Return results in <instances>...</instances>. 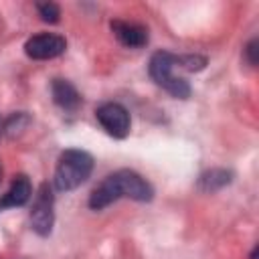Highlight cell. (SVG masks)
<instances>
[{
  "label": "cell",
  "instance_id": "6da1fadb",
  "mask_svg": "<svg viewBox=\"0 0 259 259\" xmlns=\"http://www.w3.org/2000/svg\"><path fill=\"white\" fill-rule=\"evenodd\" d=\"M119 198H132L138 202H150L154 198L152 184L142 178L134 170H117L109 176H105L91 192L89 206L93 210H101L109 204H113Z\"/></svg>",
  "mask_w": 259,
  "mask_h": 259
},
{
  "label": "cell",
  "instance_id": "7a4b0ae2",
  "mask_svg": "<svg viewBox=\"0 0 259 259\" xmlns=\"http://www.w3.org/2000/svg\"><path fill=\"white\" fill-rule=\"evenodd\" d=\"M93 172V158L91 154H87L85 150H65L59 156L57 168H55V188L61 192H69L79 188L89 174Z\"/></svg>",
  "mask_w": 259,
  "mask_h": 259
},
{
  "label": "cell",
  "instance_id": "3957f363",
  "mask_svg": "<svg viewBox=\"0 0 259 259\" xmlns=\"http://www.w3.org/2000/svg\"><path fill=\"white\" fill-rule=\"evenodd\" d=\"M178 67V55L170 51H158L150 59V77L156 85L166 89L176 99H188L190 97V85L186 79L174 75V69Z\"/></svg>",
  "mask_w": 259,
  "mask_h": 259
},
{
  "label": "cell",
  "instance_id": "277c9868",
  "mask_svg": "<svg viewBox=\"0 0 259 259\" xmlns=\"http://www.w3.org/2000/svg\"><path fill=\"white\" fill-rule=\"evenodd\" d=\"M55 196L49 186V182H42L34 194L32 206H30V229L38 237H49L55 223Z\"/></svg>",
  "mask_w": 259,
  "mask_h": 259
},
{
  "label": "cell",
  "instance_id": "5b68a950",
  "mask_svg": "<svg viewBox=\"0 0 259 259\" xmlns=\"http://www.w3.org/2000/svg\"><path fill=\"white\" fill-rule=\"evenodd\" d=\"M97 115V121L101 123V127L113 136V138H125L130 134V125H132V119H130V113L127 109L121 105V103H115V101H107L103 105L97 107L95 111Z\"/></svg>",
  "mask_w": 259,
  "mask_h": 259
},
{
  "label": "cell",
  "instance_id": "8992f818",
  "mask_svg": "<svg viewBox=\"0 0 259 259\" xmlns=\"http://www.w3.org/2000/svg\"><path fill=\"white\" fill-rule=\"evenodd\" d=\"M67 49V40L61 34H53V32H40L30 36L24 42V53L26 57L34 59V61H49L55 59L59 55H63Z\"/></svg>",
  "mask_w": 259,
  "mask_h": 259
},
{
  "label": "cell",
  "instance_id": "52a82bcc",
  "mask_svg": "<svg viewBox=\"0 0 259 259\" xmlns=\"http://www.w3.org/2000/svg\"><path fill=\"white\" fill-rule=\"evenodd\" d=\"M109 28L113 36L127 49H142L148 45V28L138 24V22H127V20H111Z\"/></svg>",
  "mask_w": 259,
  "mask_h": 259
},
{
  "label": "cell",
  "instance_id": "ba28073f",
  "mask_svg": "<svg viewBox=\"0 0 259 259\" xmlns=\"http://www.w3.org/2000/svg\"><path fill=\"white\" fill-rule=\"evenodd\" d=\"M51 95H53V101L63 109V111H77L81 107V95L79 91L75 89V85L67 79H53L51 83Z\"/></svg>",
  "mask_w": 259,
  "mask_h": 259
},
{
  "label": "cell",
  "instance_id": "9c48e42d",
  "mask_svg": "<svg viewBox=\"0 0 259 259\" xmlns=\"http://www.w3.org/2000/svg\"><path fill=\"white\" fill-rule=\"evenodd\" d=\"M32 196V184L24 174H18L12 178L10 188L2 194L0 198V208H12V206H22L30 200Z\"/></svg>",
  "mask_w": 259,
  "mask_h": 259
},
{
  "label": "cell",
  "instance_id": "30bf717a",
  "mask_svg": "<svg viewBox=\"0 0 259 259\" xmlns=\"http://www.w3.org/2000/svg\"><path fill=\"white\" fill-rule=\"evenodd\" d=\"M233 180V172L225 170V168H210L206 172H202L198 176V188L202 192H217L221 188H225L227 184H231Z\"/></svg>",
  "mask_w": 259,
  "mask_h": 259
},
{
  "label": "cell",
  "instance_id": "8fae6325",
  "mask_svg": "<svg viewBox=\"0 0 259 259\" xmlns=\"http://www.w3.org/2000/svg\"><path fill=\"white\" fill-rule=\"evenodd\" d=\"M36 10H38V16L45 22H49V24H55L61 18V8L55 2H38L36 4Z\"/></svg>",
  "mask_w": 259,
  "mask_h": 259
},
{
  "label": "cell",
  "instance_id": "7c38bea8",
  "mask_svg": "<svg viewBox=\"0 0 259 259\" xmlns=\"http://www.w3.org/2000/svg\"><path fill=\"white\" fill-rule=\"evenodd\" d=\"M178 67L194 73V71H202L206 67V59L202 55H178Z\"/></svg>",
  "mask_w": 259,
  "mask_h": 259
},
{
  "label": "cell",
  "instance_id": "4fadbf2b",
  "mask_svg": "<svg viewBox=\"0 0 259 259\" xmlns=\"http://www.w3.org/2000/svg\"><path fill=\"white\" fill-rule=\"evenodd\" d=\"M26 123H28V117H26L24 113H16V115H12V117L6 121V134H8V136H14L16 130L24 127Z\"/></svg>",
  "mask_w": 259,
  "mask_h": 259
},
{
  "label": "cell",
  "instance_id": "5bb4252c",
  "mask_svg": "<svg viewBox=\"0 0 259 259\" xmlns=\"http://www.w3.org/2000/svg\"><path fill=\"white\" fill-rule=\"evenodd\" d=\"M257 53H259V40L257 38H251L249 42H247V47H245V57H247V61H249V65H257Z\"/></svg>",
  "mask_w": 259,
  "mask_h": 259
},
{
  "label": "cell",
  "instance_id": "9a60e30c",
  "mask_svg": "<svg viewBox=\"0 0 259 259\" xmlns=\"http://www.w3.org/2000/svg\"><path fill=\"white\" fill-rule=\"evenodd\" d=\"M257 255H259V247L255 245V247H253V251H251V255H249V259H257Z\"/></svg>",
  "mask_w": 259,
  "mask_h": 259
},
{
  "label": "cell",
  "instance_id": "2e32d148",
  "mask_svg": "<svg viewBox=\"0 0 259 259\" xmlns=\"http://www.w3.org/2000/svg\"><path fill=\"white\" fill-rule=\"evenodd\" d=\"M0 174H2V170H0Z\"/></svg>",
  "mask_w": 259,
  "mask_h": 259
}]
</instances>
